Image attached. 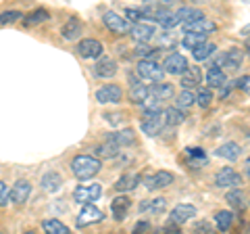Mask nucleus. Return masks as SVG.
<instances>
[{"label":"nucleus","instance_id":"5","mask_svg":"<svg viewBox=\"0 0 250 234\" xmlns=\"http://www.w3.org/2000/svg\"><path fill=\"white\" fill-rule=\"evenodd\" d=\"M121 96H123V90H121V86H117V84L100 86L96 90V100L100 105H115L121 100Z\"/></svg>","mask_w":250,"mask_h":234},{"label":"nucleus","instance_id":"6","mask_svg":"<svg viewBox=\"0 0 250 234\" xmlns=\"http://www.w3.org/2000/svg\"><path fill=\"white\" fill-rule=\"evenodd\" d=\"M196 215V207L190 205V203H179L171 209L169 213V224H175V226H182L186 222H190L192 217Z\"/></svg>","mask_w":250,"mask_h":234},{"label":"nucleus","instance_id":"10","mask_svg":"<svg viewBox=\"0 0 250 234\" xmlns=\"http://www.w3.org/2000/svg\"><path fill=\"white\" fill-rule=\"evenodd\" d=\"M103 19H104V25L111 29V32H115V34H127V32H131L129 21L125 19V17H121V15H117L115 11L104 13Z\"/></svg>","mask_w":250,"mask_h":234},{"label":"nucleus","instance_id":"39","mask_svg":"<svg viewBox=\"0 0 250 234\" xmlns=\"http://www.w3.org/2000/svg\"><path fill=\"white\" fill-rule=\"evenodd\" d=\"M142 111L144 115H161V100L154 98V96H148L144 103H142Z\"/></svg>","mask_w":250,"mask_h":234},{"label":"nucleus","instance_id":"49","mask_svg":"<svg viewBox=\"0 0 250 234\" xmlns=\"http://www.w3.org/2000/svg\"><path fill=\"white\" fill-rule=\"evenodd\" d=\"M156 234H182V230H179V226H175V224H167L165 228H161Z\"/></svg>","mask_w":250,"mask_h":234},{"label":"nucleus","instance_id":"19","mask_svg":"<svg viewBox=\"0 0 250 234\" xmlns=\"http://www.w3.org/2000/svg\"><path fill=\"white\" fill-rule=\"evenodd\" d=\"M225 54V61H223V69H228V71H238L242 67V61H244V52L240 48H229Z\"/></svg>","mask_w":250,"mask_h":234},{"label":"nucleus","instance_id":"43","mask_svg":"<svg viewBox=\"0 0 250 234\" xmlns=\"http://www.w3.org/2000/svg\"><path fill=\"white\" fill-rule=\"evenodd\" d=\"M17 19H23V15L19 11H6L0 15V23H15Z\"/></svg>","mask_w":250,"mask_h":234},{"label":"nucleus","instance_id":"56","mask_svg":"<svg viewBox=\"0 0 250 234\" xmlns=\"http://www.w3.org/2000/svg\"><path fill=\"white\" fill-rule=\"evenodd\" d=\"M0 234H2V232H0Z\"/></svg>","mask_w":250,"mask_h":234},{"label":"nucleus","instance_id":"16","mask_svg":"<svg viewBox=\"0 0 250 234\" xmlns=\"http://www.w3.org/2000/svg\"><path fill=\"white\" fill-rule=\"evenodd\" d=\"M31 194V184L27 180H17L15 186L11 188V201L17 203V205H23Z\"/></svg>","mask_w":250,"mask_h":234},{"label":"nucleus","instance_id":"34","mask_svg":"<svg viewBox=\"0 0 250 234\" xmlns=\"http://www.w3.org/2000/svg\"><path fill=\"white\" fill-rule=\"evenodd\" d=\"M42 228H44L46 234H69V232H71L61 220H44Z\"/></svg>","mask_w":250,"mask_h":234},{"label":"nucleus","instance_id":"15","mask_svg":"<svg viewBox=\"0 0 250 234\" xmlns=\"http://www.w3.org/2000/svg\"><path fill=\"white\" fill-rule=\"evenodd\" d=\"M115 73H117V63L113 59H108V57H100L96 61V65H94V75L96 77L106 80V77H113Z\"/></svg>","mask_w":250,"mask_h":234},{"label":"nucleus","instance_id":"14","mask_svg":"<svg viewBox=\"0 0 250 234\" xmlns=\"http://www.w3.org/2000/svg\"><path fill=\"white\" fill-rule=\"evenodd\" d=\"M217 25H215V21H210V19H200V21H194V23H184V32L186 34H198V36H207L210 32H215Z\"/></svg>","mask_w":250,"mask_h":234},{"label":"nucleus","instance_id":"41","mask_svg":"<svg viewBox=\"0 0 250 234\" xmlns=\"http://www.w3.org/2000/svg\"><path fill=\"white\" fill-rule=\"evenodd\" d=\"M194 103H196V94H194L192 90H182V94L177 96V107L182 109V111L184 109H190Z\"/></svg>","mask_w":250,"mask_h":234},{"label":"nucleus","instance_id":"42","mask_svg":"<svg viewBox=\"0 0 250 234\" xmlns=\"http://www.w3.org/2000/svg\"><path fill=\"white\" fill-rule=\"evenodd\" d=\"M210 103H213V92H210V88H198L196 90V105L207 109Z\"/></svg>","mask_w":250,"mask_h":234},{"label":"nucleus","instance_id":"37","mask_svg":"<svg viewBox=\"0 0 250 234\" xmlns=\"http://www.w3.org/2000/svg\"><path fill=\"white\" fill-rule=\"evenodd\" d=\"M186 153H188V157H190L192 167H202V165H207L208 163V157L205 155L202 149H188Z\"/></svg>","mask_w":250,"mask_h":234},{"label":"nucleus","instance_id":"36","mask_svg":"<svg viewBox=\"0 0 250 234\" xmlns=\"http://www.w3.org/2000/svg\"><path fill=\"white\" fill-rule=\"evenodd\" d=\"M225 201H228L233 209H242L246 205V203H244V190H242V188L228 190V194H225Z\"/></svg>","mask_w":250,"mask_h":234},{"label":"nucleus","instance_id":"21","mask_svg":"<svg viewBox=\"0 0 250 234\" xmlns=\"http://www.w3.org/2000/svg\"><path fill=\"white\" fill-rule=\"evenodd\" d=\"M106 140L108 142H115L117 146H131L136 142V138H134V132L131 130H121V132H111V134H106Z\"/></svg>","mask_w":250,"mask_h":234},{"label":"nucleus","instance_id":"11","mask_svg":"<svg viewBox=\"0 0 250 234\" xmlns=\"http://www.w3.org/2000/svg\"><path fill=\"white\" fill-rule=\"evenodd\" d=\"M156 23L165 29H173L182 23V19L177 17V11L171 9V2H163V9L159 13V17H156Z\"/></svg>","mask_w":250,"mask_h":234},{"label":"nucleus","instance_id":"30","mask_svg":"<svg viewBox=\"0 0 250 234\" xmlns=\"http://www.w3.org/2000/svg\"><path fill=\"white\" fill-rule=\"evenodd\" d=\"M233 213L231 211H225V209H221V211H217L215 213V226L221 232H228V230H231V226H233Z\"/></svg>","mask_w":250,"mask_h":234},{"label":"nucleus","instance_id":"8","mask_svg":"<svg viewBox=\"0 0 250 234\" xmlns=\"http://www.w3.org/2000/svg\"><path fill=\"white\" fill-rule=\"evenodd\" d=\"M77 54L82 59H100L103 57V44L98 40H92V38H85L77 44Z\"/></svg>","mask_w":250,"mask_h":234},{"label":"nucleus","instance_id":"44","mask_svg":"<svg viewBox=\"0 0 250 234\" xmlns=\"http://www.w3.org/2000/svg\"><path fill=\"white\" fill-rule=\"evenodd\" d=\"M11 199V190H9V184L0 182V207H4Z\"/></svg>","mask_w":250,"mask_h":234},{"label":"nucleus","instance_id":"50","mask_svg":"<svg viewBox=\"0 0 250 234\" xmlns=\"http://www.w3.org/2000/svg\"><path fill=\"white\" fill-rule=\"evenodd\" d=\"M161 46H175V38H171L169 34H163V40L159 44V48H161Z\"/></svg>","mask_w":250,"mask_h":234},{"label":"nucleus","instance_id":"40","mask_svg":"<svg viewBox=\"0 0 250 234\" xmlns=\"http://www.w3.org/2000/svg\"><path fill=\"white\" fill-rule=\"evenodd\" d=\"M207 40H205V36H198V34H186L184 36V40H182V44H184V48H188V50H196L198 46H202Z\"/></svg>","mask_w":250,"mask_h":234},{"label":"nucleus","instance_id":"24","mask_svg":"<svg viewBox=\"0 0 250 234\" xmlns=\"http://www.w3.org/2000/svg\"><path fill=\"white\" fill-rule=\"evenodd\" d=\"M127 96H129V100H131L134 105H142L144 100L150 96V88H148V86H144L142 82H136V84L129 88V94H127Z\"/></svg>","mask_w":250,"mask_h":234},{"label":"nucleus","instance_id":"27","mask_svg":"<svg viewBox=\"0 0 250 234\" xmlns=\"http://www.w3.org/2000/svg\"><path fill=\"white\" fill-rule=\"evenodd\" d=\"M40 184H42V188L46 192H57L61 188V184H62V178H61L59 171H48V174L42 176V182Z\"/></svg>","mask_w":250,"mask_h":234},{"label":"nucleus","instance_id":"2","mask_svg":"<svg viewBox=\"0 0 250 234\" xmlns=\"http://www.w3.org/2000/svg\"><path fill=\"white\" fill-rule=\"evenodd\" d=\"M138 77L144 82H152V84H161L163 82V75H165V69H163V65L154 63V61L146 59V61H140L138 67Z\"/></svg>","mask_w":250,"mask_h":234},{"label":"nucleus","instance_id":"52","mask_svg":"<svg viewBox=\"0 0 250 234\" xmlns=\"http://www.w3.org/2000/svg\"><path fill=\"white\" fill-rule=\"evenodd\" d=\"M146 228H148V222H138V226H136L134 234H140V232H144Z\"/></svg>","mask_w":250,"mask_h":234},{"label":"nucleus","instance_id":"48","mask_svg":"<svg viewBox=\"0 0 250 234\" xmlns=\"http://www.w3.org/2000/svg\"><path fill=\"white\" fill-rule=\"evenodd\" d=\"M194 232L196 234H210V224L208 222H196L194 224Z\"/></svg>","mask_w":250,"mask_h":234},{"label":"nucleus","instance_id":"47","mask_svg":"<svg viewBox=\"0 0 250 234\" xmlns=\"http://www.w3.org/2000/svg\"><path fill=\"white\" fill-rule=\"evenodd\" d=\"M236 86H238V90L248 92V94H250V75H242L240 80L236 82Z\"/></svg>","mask_w":250,"mask_h":234},{"label":"nucleus","instance_id":"53","mask_svg":"<svg viewBox=\"0 0 250 234\" xmlns=\"http://www.w3.org/2000/svg\"><path fill=\"white\" fill-rule=\"evenodd\" d=\"M244 176H246V178H250V157L244 161Z\"/></svg>","mask_w":250,"mask_h":234},{"label":"nucleus","instance_id":"55","mask_svg":"<svg viewBox=\"0 0 250 234\" xmlns=\"http://www.w3.org/2000/svg\"><path fill=\"white\" fill-rule=\"evenodd\" d=\"M23 234H34V232H31V230H27V232H23Z\"/></svg>","mask_w":250,"mask_h":234},{"label":"nucleus","instance_id":"22","mask_svg":"<svg viewBox=\"0 0 250 234\" xmlns=\"http://www.w3.org/2000/svg\"><path fill=\"white\" fill-rule=\"evenodd\" d=\"M61 34H62V38H65V40H69V42L77 40V38L82 36V23H80V19L71 17V19H69V21L65 23V25H62Z\"/></svg>","mask_w":250,"mask_h":234},{"label":"nucleus","instance_id":"38","mask_svg":"<svg viewBox=\"0 0 250 234\" xmlns=\"http://www.w3.org/2000/svg\"><path fill=\"white\" fill-rule=\"evenodd\" d=\"M46 19H48V11L36 9V11H31L29 15L23 17V23H25V25H38V23H44Z\"/></svg>","mask_w":250,"mask_h":234},{"label":"nucleus","instance_id":"9","mask_svg":"<svg viewBox=\"0 0 250 234\" xmlns=\"http://www.w3.org/2000/svg\"><path fill=\"white\" fill-rule=\"evenodd\" d=\"M173 184V174L169 171H156L144 178V186L148 190H159V188H167V186Z\"/></svg>","mask_w":250,"mask_h":234},{"label":"nucleus","instance_id":"4","mask_svg":"<svg viewBox=\"0 0 250 234\" xmlns=\"http://www.w3.org/2000/svg\"><path fill=\"white\" fill-rule=\"evenodd\" d=\"M100 194H103V186L92 182V184H82L73 190V199L75 203H82V205H92V201H96Z\"/></svg>","mask_w":250,"mask_h":234},{"label":"nucleus","instance_id":"7","mask_svg":"<svg viewBox=\"0 0 250 234\" xmlns=\"http://www.w3.org/2000/svg\"><path fill=\"white\" fill-rule=\"evenodd\" d=\"M163 69H165V73H171V75H184L190 67H188V59L184 57V54L173 52V54H169V57L165 59Z\"/></svg>","mask_w":250,"mask_h":234},{"label":"nucleus","instance_id":"31","mask_svg":"<svg viewBox=\"0 0 250 234\" xmlns=\"http://www.w3.org/2000/svg\"><path fill=\"white\" fill-rule=\"evenodd\" d=\"M173 94H175V88H173V84H167V82H161V84H156L154 88L150 90V96L159 98V100L171 98Z\"/></svg>","mask_w":250,"mask_h":234},{"label":"nucleus","instance_id":"29","mask_svg":"<svg viewBox=\"0 0 250 234\" xmlns=\"http://www.w3.org/2000/svg\"><path fill=\"white\" fill-rule=\"evenodd\" d=\"M163 119H165L167 126H179L186 119V113L179 107H169L163 111Z\"/></svg>","mask_w":250,"mask_h":234},{"label":"nucleus","instance_id":"26","mask_svg":"<svg viewBox=\"0 0 250 234\" xmlns=\"http://www.w3.org/2000/svg\"><path fill=\"white\" fill-rule=\"evenodd\" d=\"M129 205H131V201L125 197V194H121V197L113 199V203H111V211H113V215H115V220H123L125 213L129 211Z\"/></svg>","mask_w":250,"mask_h":234},{"label":"nucleus","instance_id":"45","mask_svg":"<svg viewBox=\"0 0 250 234\" xmlns=\"http://www.w3.org/2000/svg\"><path fill=\"white\" fill-rule=\"evenodd\" d=\"M125 19L136 25V23H140V19H142V13H140V9H125Z\"/></svg>","mask_w":250,"mask_h":234},{"label":"nucleus","instance_id":"1","mask_svg":"<svg viewBox=\"0 0 250 234\" xmlns=\"http://www.w3.org/2000/svg\"><path fill=\"white\" fill-rule=\"evenodd\" d=\"M100 169H103V163H100L98 157H92V155H77L71 161V171L77 180H90Z\"/></svg>","mask_w":250,"mask_h":234},{"label":"nucleus","instance_id":"23","mask_svg":"<svg viewBox=\"0 0 250 234\" xmlns=\"http://www.w3.org/2000/svg\"><path fill=\"white\" fill-rule=\"evenodd\" d=\"M177 17L182 19V25H184V23H194V21L205 19V13L198 6H182V9H177Z\"/></svg>","mask_w":250,"mask_h":234},{"label":"nucleus","instance_id":"25","mask_svg":"<svg viewBox=\"0 0 250 234\" xmlns=\"http://www.w3.org/2000/svg\"><path fill=\"white\" fill-rule=\"evenodd\" d=\"M215 153H217V157H223V159H228V161H238L242 149H240L238 142H225V144L219 146Z\"/></svg>","mask_w":250,"mask_h":234},{"label":"nucleus","instance_id":"32","mask_svg":"<svg viewBox=\"0 0 250 234\" xmlns=\"http://www.w3.org/2000/svg\"><path fill=\"white\" fill-rule=\"evenodd\" d=\"M165 207H167V201L165 199H154V201H142V205H140V211H146V213H161V211H165Z\"/></svg>","mask_w":250,"mask_h":234},{"label":"nucleus","instance_id":"17","mask_svg":"<svg viewBox=\"0 0 250 234\" xmlns=\"http://www.w3.org/2000/svg\"><path fill=\"white\" fill-rule=\"evenodd\" d=\"M163 123H165V119H163V113H161V115H144L140 126H142V132L146 136H156L161 132Z\"/></svg>","mask_w":250,"mask_h":234},{"label":"nucleus","instance_id":"28","mask_svg":"<svg viewBox=\"0 0 250 234\" xmlns=\"http://www.w3.org/2000/svg\"><path fill=\"white\" fill-rule=\"evenodd\" d=\"M225 80H228V77H225L223 69L208 67V71H207V84H208V88H223Z\"/></svg>","mask_w":250,"mask_h":234},{"label":"nucleus","instance_id":"20","mask_svg":"<svg viewBox=\"0 0 250 234\" xmlns=\"http://www.w3.org/2000/svg\"><path fill=\"white\" fill-rule=\"evenodd\" d=\"M140 182H142V176H140V174H125V176H121L119 180L115 182V188L119 192H127V190L138 188Z\"/></svg>","mask_w":250,"mask_h":234},{"label":"nucleus","instance_id":"12","mask_svg":"<svg viewBox=\"0 0 250 234\" xmlns=\"http://www.w3.org/2000/svg\"><path fill=\"white\" fill-rule=\"evenodd\" d=\"M103 220V211H100L98 207H94V205H83V209L80 211V215H77V228H85V226H90V224H96Z\"/></svg>","mask_w":250,"mask_h":234},{"label":"nucleus","instance_id":"13","mask_svg":"<svg viewBox=\"0 0 250 234\" xmlns=\"http://www.w3.org/2000/svg\"><path fill=\"white\" fill-rule=\"evenodd\" d=\"M131 38H134L136 42H142V44H148V40H152V38L156 36V29L152 23H144L140 21L136 23V25H131Z\"/></svg>","mask_w":250,"mask_h":234},{"label":"nucleus","instance_id":"46","mask_svg":"<svg viewBox=\"0 0 250 234\" xmlns=\"http://www.w3.org/2000/svg\"><path fill=\"white\" fill-rule=\"evenodd\" d=\"M154 52H156V50H152L148 44H138V46H136V54H138V57H144V61H146V57H152Z\"/></svg>","mask_w":250,"mask_h":234},{"label":"nucleus","instance_id":"35","mask_svg":"<svg viewBox=\"0 0 250 234\" xmlns=\"http://www.w3.org/2000/svg\"><path fill=\"white\" fill-rule=\"evenodd\" d=\"M215 50H217V46L213 42H205L202 46H198L196 50H192V57L196 61H207L208 57H213Z\"/></svg>","mask_w":250,"mask_h":234},{"label":"nucleus","instance_id":"51","mask_svg":"<svg viewBox=\"0 0 250 234\" xmlns=\"http://www.w3.org/2000/svg\"><path fill=\"white\" fill-rule=\"evenodd\" d=\"M123 117H125L123 113H111V115H104V119H106V121H111V123H119Z\"/></svg>","mask_w":250,"mask_h":234},{"label":"nucleus","instance_id":"3","mask_svg":"<svg viewBox=\"0 0 250 234\" xmlns=\"http://www.w3.org/2000/svg\"><path fill=\"white\" fill-rule=\"evenodd\" d=\"M215 186L217 188H240L242 186V176L233 167H223L215 174Z\"/></svg>","mask_w":250,"mask_h":234},{"label":"nucleus","instance_id":"33","mask_svg":"<svg viewBox=\"0 0 250 234\" xmlns=\"http://www.w3.org/2000/svg\"><path fill=\"white\" fill-rule=\"evenodd\" d=\"M96 153H98V157H103V159H115L117 155H119V146H117L115 142L104 140L103 144L96 146Z\"/></svg>","mask_w":250,"mask_h":234},{"label":"nucleus","instance_id":"54","mask_svg":"<svg viewBox=\"0 0 250 234\" xmlns=\"http://www.w3.org/2000/svg\"><path fill=\"white\" fill-rule=\"evenodd\" d=\"M246 50H248V52H250V36H248V38H246Z\"/></svg>","mask_w":250,"mask_h":234},{"label":"nucleus","instance_id":"18","mask_svg":"<svg viewBox=\"0 0 250 234\" xmlns=\"http://www.w3.org/2000/svg\"><path fill=\"white\" fill-rule=\"evenodd\" d=\"M200 82H202V71H200V67H190L188 71L182 75V84L184 86V90H194V88H198L200 86Z\"/></svg>","mask_w":250,"mask_h":234}]
</instances>
